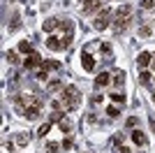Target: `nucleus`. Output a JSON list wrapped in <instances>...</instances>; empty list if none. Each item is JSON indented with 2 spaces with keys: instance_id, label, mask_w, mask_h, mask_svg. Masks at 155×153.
I'll return each mask as SVG.
<instances>
[{
  "instance_id": "nucleus-1",
  "label": "nucleus",
  "mask_w": 155,
  "mask_h": 153,
  "mask_svg": "<svg viewBox=\"0 0 155 153\" xmlns=\"http://www.w3.org/2000/svg\"><path fill=\"white\" fill-rule=\"evenodd\" d=\"M60 97H63L65 111H74V109L79 107V102H81V93H79L77 86H65L63 93H60Z\"/></svg>"
},
{
  "instance_id": "nucleus-2",
  "label": "nucleus",
  "mask_w": 155,
  "mask_h": 153,
  "mask_svg": "<svg viewBox=\"0 0 155 153\" xmlns=\"http://www.w3.org/2000/svg\"><path fill=\"white\" fill-rule=\"evenodd\" d=\"M130 16H132V5H123L116 9V28L118 30H125L130 23Z\"/></svg>"
},
{
  "instance_id": "nucleus-3",
  "label": "nucleus",
  "mask_w": 155,
  "mask_h": 153,
  "mask_svg": "<svg viewBox=\"0 0 155 153\" xmlns=\"http://www.w3.org/2000/svg\"><path fill=\"white\" fill-rule=\"evenodd\" d=\"M93 28L95 30H107L109 28V9H102V12L95 16V21H93Z\"/></svg>"
},
{
  "instance_id": "nucleus-4",
  "label": "nucleus",
  "mask_w": 155,
  "mask_h": 153,
  "mask_svg": "<svg viewBox=\"0 0 155 153\" xmlns=\"http://www.w3.org/2000/svg\"><path fill=\"white\" fill-rule=\"evenodd\" d=\"M37 65H42V58H39V53H28L26 56V60H23V67L26 70H32V67H37Z\"/></svg>"
},
{
  "instance_id": "nucleus-5",
  "label": "nucleus",
  "mask_w": 155,
  "mask_h": 153,
  "mask_svg": "<svg viewBox=\"0 0 155 153\" xmlns=\"http://www.w3.org/2000/svg\"><path fill=\"white\" fill-rule=\"evenodd\" d=\"M44 42H46V46H49L51 51H60V49H65L63 39H60V37H56V35H51V37H46Z\"/></svg>"
},
{
  "instance_id": "nucleus-6",
  "label": "nucleus",
  "mask_w": 155,
  "mask_h": 153,
  "mask_svg": "<svg viewBox=\"0 0 155 153\" xmlns=\"http://www.w3.org/2000/svg\"><path fill=\"white\" fill-rule=\"evenodd\" d=\"M81 65H84L86 72H93V70H95V60H93V56L88 53V51H84V53H81Z\"/></svg>"
},
{
  "instance_id": "nucleus-7",
  "label": "nucleus",
  "mask_w": 155,
  "mask_h": 153,
  "mask_svg": "<svg viewBox=\"0 0 155 153\" xmlns=\"http://www.w3.org/2000/svg\"><path fill=\"white\" fill-rule=\"evenodd\" d=\"M111 83V74L109 72H100L95 76V88H104V86H109Z\"/></svg>"
},
{
  "instance_id": "nucleus-8",
  "label": "nucleus",
  "mask_w": 155,
  "mask_h": 153,
  "mask_svg": "<svg viewBox=\"0 0 155 153\" xmlns=\"http://www.w3.org/2000/svg\"><path fill=\"white\" fill-rule=\"evenodd\" d=\"M102 7V0H84V14H93Z\"/></svg>"
},
{
  "instance_id": "nucleus-9",
  "label": "nucleus",
  "mask_w": 155,
  "mask_h": 153,
  "mask_svg": "<svg viewBox=\"0 0 155 153\" xmlns=\"http://www.w3.org/2000/svg\"><path fill=\"white\" fill-rule=\"evenodd\" d=\"M39 109L37 104H30V107H26V111H23V116H26L28 121H35V118H39Z\"/></svg>"
},
{
  "instance_id": "nucleus-10",
  "label": "nucleus",
  "mask_w": 155,
  "mask_h": 153,
  "mask_svg": "<svg viewBox=\"0 0 155 153\" xmlns=\"http://www.w3.org/2000/svg\"><path fill=\"white\" fill-rule=\"evenodd\" d=\"M150 60H153V56H150L148 51H141L139 53V58H137V63H139V67H148Z\"/></svg>"
},
{
  "instance_id": "nucleus-11",
  "label": "nucleus",
  "mask_w": 155,
  "mask_h": 153,
  "mask_svg": "<svg viewBox=\"0 0 155 153\" xmlns=\"http://www.w3.org/2000/svg\"><path fill=\"white\" fill-rule=\"evenodd\" d=\"M132 141H134L137 146H143L148 139H146V134H143L141 130H132Z\"/></svg>"
},
{
  "instance_id": "nucleus-12",
  "label": "nucleus",
  "mask_w": 155,
  "mask_h": 153,
  "mask_svg": "<svg viewBox=\"0 0 155 153\" xmlns=\"http://www.w3.org/2000/svg\"><path fill=\"white\" fill-rule=\"evenodd\" d=\"M42 28H44V32H53L56 28H58V19H46Z\"/></svg>"
},
{
  "instance_id": "nucleus-13",
  "label": "nucleus",
  "mask_w": 155,
  "mask_h": 153,
  "mask_svg": "<svg viewBox=\"0 0 155 153\" xmlns=\"http://www.w3.org/2000/svg\"><path fill=\"white\" fill-rule=\"evenodd\" d=\"M42 70H58L60 63H56V60H42V65H39Z\"/></svg>"
},
{
  "instance_id": "nucleus-14",
  "label": "nucleus",
  "mask_w": 155,
  "mask_h": 153,
  "mask_svg": "<svg viewBox=\"0 0 155 153\" xmlns=\"http://www.w3.org/2000/svg\"><path fill=\"white\" fill-rule=\"evenodd\" d=\"M51 130V121H46V123H42L39 125V130H37V137H46V132Z\"/></svg>"
},
{
  "instance_id": "nucleus-15",
  "label": "nucleus",
  "mask_w": 155,
  "mask_h": 153,
  "mask_svg": "<svg viewBox=\"0 0 155 153\" xmlns=\"http://www.w3.org/2000/svg\"><path fill=\"white\" fill-rule=\"evenodd\" d=\"M46 88L51 90V93H56V90H63V83L58 81V79H53V81H49V86Z\"/></svg>"
},
{
  "instance_id": "nucleus-16",
  "label": "nucleus",
  "mask_w": 155,
  "mask_h": 153,
  "mask_svg": "<svg viewBox=\"0 0 155 153\" xmlns=\"http://www.w3.org/2000/svg\"><path fill=\"white\" fill-rule=\"evenodd\" d=\"M123 81H125V72H123V70H116V72H114V83H118V86H120Z\"/></svg>"
},
{
  "instance_id": "nucleus-17",
  "label": "nucleus",
  "mask_w": 155,
  "mask_h": 153,
  "mask_svg": "<svg viewBox=\"0 0 155 153\" xmlns=\"http://www.w3.org/2000/svg\"><path fill=\"white\" fill-rule=\"evenodd\" d=\"M58 125H60V132H72V123L67 121V118H63Z\"/></svg>"
},
{
  "instance_id": "nucleus-18",
  "label": "nucleus",
  "mask_w": 155,
  "mask_h": 153,
  "mask_svg": "<svg viewBox=\"0 0 155 153\" xmlns=\"http://www.w3.org/2000/svg\"><path fill=\"white\" fill-rule=\"evenodd\" d=\"M60 144H56V141H46V153H58Z\"/></svg>"
},
{
  "instance_id": "nucleus-19",
  "label": "nucleus",
  "mask_w": 155,
  "mask_h": 153,
  "mask_svg": "<svg viewBox=\"0 0 155 153\" xmlns=\"http://www.w3.org/2000/svg\"><path fill=\"white\" fill-rule=\"evenodd\" d=\"M150 76H153L150 72L143 70V72H139V81H141V83H150Z\"/></svg>"
},
{
  "instance_id": "nucleus-20",
  "label": "nucleus",
  "mask_w": 155,
  "mask_h": 153,
  "mask_svg": "<svg viewBox=\"0 0 155 153\" xmlns=\"http://www.w3.org/2000/svg\"><path fill=\"white\" fill-rule=\"evenodd\" d=\"M5 58L9 60V63H19V53H16V51H7Z\"/></svg>"
},
{
  "instance_id": "nucleus-21",
  "label": "nucleus",
  "mask_w": 155,
  "mask_h": 153,
  "mask_svg": "<svg viewBox=\"0 0 155 153\" xmlns=\"http://www.w3.org/2000/svg\"><path fill=\"white\" fill-rule=\"evenodd\" d=\"M111 100L116 102V104H118V102L123 104V102H125V95H123V93H118V90H116V93H111Z\"/></svg>"
},
{
  "instance_id": "nucleus-22",
  "label": "nucleus",
  "mask_w": 155,
  "mask_h": 153,
  "mask_svg": "<svg viewBox=\"0 0 155 153\" xmlns=\"http://www.w3.org/2000/svg\"><path fill=\"white\" fill-rule=\"evenodd\" d=\"M19 51H21V53H32L30 42H21V44H19Z\"/></svg>"
},
{
  "instance_id": "nucleus-23",
  "label": "nucleus",
  "mask_w": 155,
  "mask_h": 153,
  "mask_svg": "<svg viewBox=\"0 0 155 153\" xmlns=\"http://www.w3.org/2000/svg\"><path fill=\"white\" fill-rule=\"evenodd\" d=\"M107 114H109L111 118H118V116H120V111H118V107H114V104H111V107L107 109Z\"/></svg>"
},
{
  "instance_id": "nucleus-24",
  "label": "nucleus",
  "mask_w": 155,
  "mask_h": 153,
  "mask_svg": "<svg viewBox=\"0 0 155 153\" xmlns=\"http://www.w3.org/2000/svg\"><path fill=\"white\" fill-rule=\"evenodd\" d=\"M35 76H37L39 81H46V79H49V70H39V72H37Z\"/></svg>"
},
{
  "instance_id": "nucleus-25",
  "label": "nucleus",
  "mask_w": 155,
  "mask_h": 153,
  "mask_svg": "<svg viewBox=\"0 0 155 153\" xmlns=\"http://www.w3.org/2000/svg\"><path fill=\"white\" fill-rule=\"evenodd\" d=\"M63 116H65L63 111H53V114H51V121H58L60 123V121H63Z\"/></svg>"
},
{
  "instance_id": "nucleus-26",
  "label": "nucleus",
  "mask_w": 155,
  "mask_h": 153,
  "mask_svg": "<svg viewBox=\"0 0 155 153\" xmlns=\"http://www.w3.org/2000/svg\"><path fill=\"white\" fill-rule=\"evenodd\" d=\"M141 7L143 9H150V7H153V0H141Z\"/></svg>"
},
{
  "instance_id": "nucleus-27",
  "label": "nucleus",
  "mask_w": 155,
  "mask_h": 153,
  "mask_svg": "<svg viewBox=\"0 0 155 153\" xmlns=\"http://www.w3.org/2000/svg\"><path fill=\"white\" fill-rule=\"evenodd\" d=\"M137 125V116H130L127 118V127H134Z\"/></svg>"
},
{
  "instance_id": "nucleus-28",
  "label": "nucleus",
  "mask_w": 155,
  "mask_h": 153,
  "mask_svg": "<svg viewBox=\"0 0 155 153\" xmlns=\"http://www.w3.org/2000/svg\"><path fill=\"white\" fill-rule=\"evenodd\" d=\"M67 148H72V139H65L63 141V151H67Z\"/></svg>"
},
{
  "instance_id": "nucleus-29",
  "label": "nucleus",
  "mask_w": 155,
  "mask_h": 153,
  "mask_svg": "<svg viewBox=\"0 0 155 153\" xmlns=\"http://www.w3.org/2000/svg\"><path fill=\"white\" fill-rule=\"evenodd\" d=\"M153 127H155V121H153Z\"/></svg>"
}]
</instances>
